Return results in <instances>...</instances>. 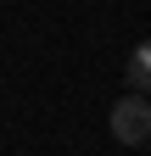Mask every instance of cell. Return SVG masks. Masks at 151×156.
I'll list each match as a JSON object with an SVG mask.
<instances>
[{
  "instance_id": "cell-1",
  "label": "cell",
  "mask_w": 151,
  "mask_h": 156,
  "mask_svg": "<svg viewBox=\"0 0 151 156\" xmlns=\"http://www.w3.org/2000/svg\"><path fill=\"white\" fill-rule=\"evenodd\" d=\"M112 140L118 145H145L151 140V95H134L129 89L123 101H112Z\"/></svg>"
},
{
  "instance_id": "cell-2",
  "label": "cell",
  "mask_w": 151,
  "mask_h": 156,
  "mask_svg": "<svg viewBox=\"0 0 151 156\" xmlns=\"http://www.w3.org/2000/svg\"><path fill=\"white\" fill-rule=\"evenodd\" d=\"M123 78H129V89H134V95H151V39L129 56V73H123Z\"/></svg>"
}]
</instances>
